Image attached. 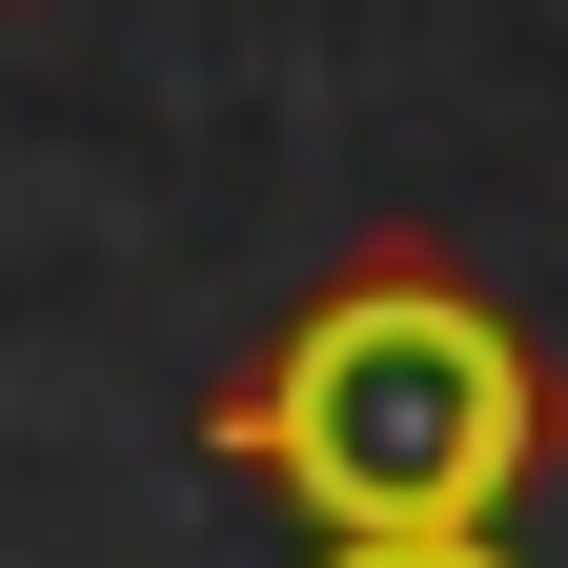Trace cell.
I'll use <instances>...</instances> for the list:
<instances>
[{
    "label": "cell",
    "mask_w": 568,
    "mask_h": 568,
    "mask_svg": "<svg viewBox=\"0 0 568 568\" xmlns=\"http://www.w3.org/2000/svg\"><path fill=\"white\" fill-rule=\"evenodd\" d=\"M203 447L284 487L305 548L386 528H508L568 467V366L487 305L447 244H345L305 305L244 345V386H203Z\"/></svg>",
    "instance_id": "1"
},
{
    "label": "cell",
    "mask_w": 568,
    "mask_h": 568,
    "mask_svg": "<svg viewBox=\"0 0 568 568\" xmlns=\"http://www.w3.org/2000/svg\"><path fill=\"white\" fill-rule=\"evenodd\" d=\"M305 568H528L508 528H386V548H305Z\"/></svg>",
    "instance_id": "2"
}]
</instances>
